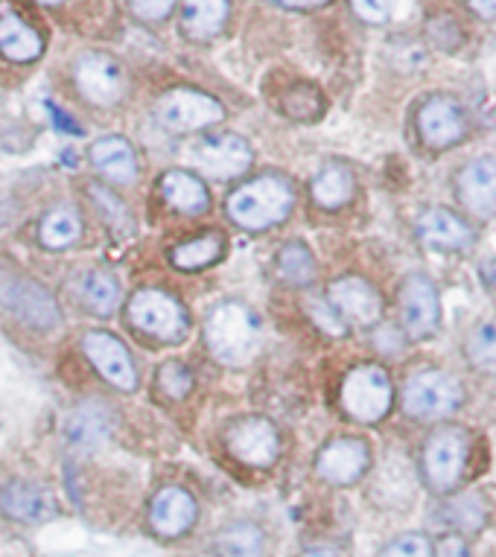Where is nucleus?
<instances>
[{"mask_svg": "<svg viewBox=\"0 0 496 557\" xmlns=\"http://www.w3.org/2000/svg\"><path fill=\"white\" fill-rule=\"evenodd\" d=\"M473 438L459 423H438L426 435L421 449L423 484L435 496H450L459 491L461 479L468 473Z\"/></svg>", "mask_w": 496, "mask_h": 557, "instance_id": "nucleus-1", "label": "nucleus"}, {"mask_svg": "<svg viewBox=\"0 0 496 557\" xmlns=\"http://www.w3.org/2000/svg\"><path fill=\"white\" fill-rule=\"evenodd\" d=\"M295 190L281 175H260L255 182L243 184L225 201L231 222L246 231H266L293 213Z\"/></svg>", "mask_w": 496, "mask_h": 557, "instance_id": "nucleus-2", "label": "nucleus"}, {"mask_svg": "<svg viewBox=\"0 0 496 557\" xmlns=\"http://www.w3.org/2000/svg\"><path fill=\"white\" fill-rule=\"evenodd\" d=\"M204 338L222 366H248L260 350V321L246 304L225 301L204 321Z\"/></svg>", "mask_w": 496, "mask_h": 557, "instance_id": "nucleus-3", "label": "nucleus"}, {"mask_svg": "<svg viewBox=\"0 0 496 557\" xmlns=\"http://www.w3.org/2000/svg\"><path fill=\"white\" fill-rule=\"evenodd\" d=\"M400 406L421 423H447L464 406V385L442 368H421L404 383Z\"/></svg>", "mask_w": 496, "mask_h": 557, "instance_id": "nucleus-4", "label": "nucleus"}, {"mask_svg": "<svg viewBox=\"0 0 496 557\" xmlns=\"http://www.w3.org/2000/svg\"><path fill=\"white\" fill-rule=\"evenodd\" d=\"M339 400L350 421L380 423L392 411L395 385H392L386 368L377 362H365V366L350 368L342 383Z\"/></svg>", "mask_w": 496, "mask_h": 557, "instance_id": "nucleus-5", "label": "nucleus"}, {"mask_svg": "<svg viewBox=\"0 0 496 557\" xmlns=\"http://www.w3.org/2000/svg\"><path fill=\"white\" fill-rule=\"evenodd\" d=\"M414 126L421 144L432 152H447L470 137V114L452 94H432L418 106Z\"/></svg>", "mask_w": 496, "mask_h": 557, "instance_id": "nucleus-6", "label": "nucleus"}, {"mask_svg": "<svg viewBox=\"0 0 496 557\" xmlns=\"http://www.w3.org/2000/svg\"><path fill=\"white\" fill-rule=\"evenodd\" d=\"M397 307H400V330L412 342H426L442 327V295L426 274H406L397 293Z\"/></svg>", "mask_w": 496, "mask_h": 557, "instance_id": "nucleus-7", "label": "nucleus"}, {"mask_svg": "<svg viewBox=\"0 0 496 557\" xmlns=\"http://www.w3.org/2000/svg\"><path fill=\"white\" fill-rule=\"evenodd\" d=\"M129 321L140 333L158 338V342H182L190 330V315L173 295L161 289H140L132 295Z\"/></svg>", "mask_w": 496, "mask_h": 557, "instance_id": "nucleus-8", "label": "nucleus"}, {"mask_svg": "<svg viewBox=\"0 0 496 557\" xmlns=\"http://www.w3.org/2000/svg\"><path fill=\"white\" fill-rule=\"evenodd\" d=\"M156 114L161 126H166L170 132H199V128L216 126L225 117V109L220 100H213L202 91L173 88L158 100Z\"/></svg>", "mask_w": 496, "mask_h": 557, "instance_id": "nucleus-9", "label": "nucleus"}, {"mask_svg": "<svg viewBox=\"0 0 496 557\" xmlns=\"http://www.w3.org/2000/svg\"><path fill=\"white\" fill-rule=\"evenodd\" d=\"M327 301L345 324L354 327H374L383 319V295L377 286L359 277V274H345L339 281H333L327 289Z\"/></svg>", "mask_w": 496, "mask_h": 557, "instance_id": "nucleus-10", "label": "nucleus"}, {"mask_svg": "<svg viewBox=\"0 0 496 557\" xmlns=\"http://www.w3.org/2000/svg\"><path fill=\"white\" fill-rule=\"evenodd\" d=\"M190 161L208 178H237L251 166V147L239 135H211L190 147Z\"/></svg>", "mask_w": 496, "mask_h": 557, "instance_id": "nucleus-11", "label": "nucleus"}, {"mask_svg": "<svg viewBox=\"0 0 496 557\" xmlns=\"http://www.w3.org/2000/svg\"><path fill=\"white\" fill-rule=\"evenodd\" d=\"M452 190L468 213L479 220L496 216V158L482 156L468 161L452 178Z\"/></svg>", "mask_w": 496, "mask_h": 557, "instance_id": "nucleus-12", "label": "nucleus"}, {"mask_svg": "<svg viewBox=\"0 0 496 557\" xmlns=\"http://www.w3.org/2000/svg\"><path fill=\"white\" fill-rule=\"evenodd\" d=\"M85 357L91 359V366L109 380L120 392H135L138 385V371L132 362L129 350L117 336H111L106 330H88L83 336Z\"/></svg>", "mask_w": 496, "mask_h": 557, "instance_id": "nucleus-13", "label": "nucleus"}, {"mask_svg": "<svg viewBox=\"0 0 496 557\" xmlns=\"http://www.w3.org/2000/svg\"><path fill=\"white\" fill-rule=\"evenodd\" d=\"M74 83L94 106H114L123 97V67L109 53H83L74 62Z\"/></svg>", "mask_w": 496, "mask_h": 557, "instance_id": "nucleus-14", "label": "nucleus"}, {"mask_svg": "<svg viewBox=\"0 0 496 557\" xmlns=\"http://www.w3.org/2000/svg\"><path fill=\"white\" fill-rule=\"evenodd\" d=\"M231 456L248 467H272L281 456V435L266 418H243L228 430Z\"/></svg>", "mask_w": 496, "mask_h": 557, "instance_id": "nucleus-15", "label": "nucleus"}, {"mask_svg": "<svg viewBox=\"0 0 496 557\" xmlns=\"http://www.w3.org/2000/svg\"><path fill=\"white\" fill-rule=\"evenodd\" d=\"M368 465H371V449L362 438H336L331 444H324L319 458H315V473L327 484L345 487V484L359 482L365 475Z\"/></svg>", "mask_w": 496, "mask_h": 557, "instance_id": "nucleus-16", "label": "nucleus"}, {"mask_svg": "<svg viewBox=\"0 0 496 557\" xmlns=\"http://www.w3.org/2000/svg\"><path fill=\"white\" fill-rule=\"evenodd\" d=\"M418 239L435 251H468L476 243V231L461 213L450 208H430L418 216Z\"/></svg>", "mask_w": 496, "mask_h": 557, "instance_id": "nucleus-17", "label": "nucleus"}, {"mask_svg": "<svg viewBox=\"0 0 496 557\" xmlns=\"http://www.w3.org/2000/svg\"><path fill=\"white\" fill-rule=\"evenodd\" d=\"M0 298L21 321H27L33 327H55L59 319H62L53 295L47 293L45 286H38L36 281H27V277H18V281L3 286Z\"/></svg>", "mask_w": 496, "mask_h": 557, "instance_id": "nucleus-18", "label": "nucleus"}, {"mask_svg": "<svg viewBox=\"0 0 496 557\" xmlns=\"http://www.w3.org/2000/svg\"><path fill=\"white\" fill-rule=\"evenodd\" d=\"M199 517V505L182 487H164L149 505V525L161 537H182L184 531L194 529Z\"/></svg>", "mask_w": 496, "mask_h": 557, "instance_id": "nucleus-19", "label": "nucleus"}, {"mask_svg": "<svg viewBox=\"0 0 496 557\" xmlns=\"http://www.w3.org/2000/svg\"><path fill=\"white\" fill-rule=\"evenodd\" d=\"M111 432V411L106 409V403L88 400L79 403L71 418L65 423V441L67 447L76 453H94L109 441Z\"/></svg>", "mask_w": 496, "mask_h": 557, "instance_id": "nucleus-20", "label": "nucleus"}, {"mask_svg": "<svg viewBox=\"0 0 496 557\" xmlns=\"http://www.w3.org/2000/svg\"><path fill=\"white\" fill-rule=\"evenodd\" d=\"M0 511L18 522H45L55 513V503L41 484L10 482L0 487Z\"/></svg>", "mask_w": 496, "mask_h": 557, "instance_id": "nucleus-21", "label": "nucleus"}, {"mask_svg": "<svg viewBox=\"0 0 496 557\" xmlns=\"http://www.w3.org/2000/svg\"><path fill=\"white\" fill-rule=\"evenodd\" d=\"M45 53V38L38 36L36 27H29L15 10H0V55L10 62H36Z\"/></svg>", "mask_w": 496, "mask_h": 557, "instance_id": "nucleus-22", "label": "nucleus"}, {"mask_svg": "<svg viewBox=\"0 0 496 557\" xmlns=\"http://www.w3.org/2000/svg\"><path fill=\"white\" fill-rule=\"evenodd\" d=\"M91 164L97 173L111 178L114 184H132L138 178V158L126 137L109 135L91 147Z\"/></svg>", "mask_w": 496, "mask_h": 557, "instance_id": "nucleus-23", "label": "nucleus"}, {"mask_svg": "<svg viewBox=\"0 0 496 557\" xmlns=\"http://www.w3.org/2000/svg\"><path fill=\"white\" fill-rule=\"evenodd\" d=\"M310 193L319 208L324 211H339L345 205H350L354 193H357V175L348 164L342 161H331L324 164L319 173H315L313 184H310Z\"/></svg>", "mask_w": 496, "mask_h": 557, "instance_id": "nucleus-24", "label": "nucleus"}, {"mask_svg": "<svg viewBox=\"0 0 496 557\" xmlns=\"http://www.w3.org/2000/svg\"><path fill=\"white\" fill-rule=\"evenodd\" d=\"M228 21V0H184L182 33L194 41H211Z\"/></svg>", "mask_w": 496, "mask_h": 557, "instance_id": "nucleus-25", "label": "nucleus"}, {"mask_svg": "<svg viewBox=\"0 0 496 557\" xmlns=\"http://www.w3.org/2000/svg\"><path fill=\"white\" fill-rule=\"evenodd\" d=\"M442 520L447 522L450 534H461V537H470V534H479V531L487 525V517H491V505L482 494L476 491H468V494H459L447 499V505L442 508Z\"/></svg>", "mask_w": 496, "mask_h": 557, "instance_id": "nucleus-26", "label": "nucleus"}, {"mask_svg": "<svg viewBox=\"0 0 496 557\" xmlns=\"http://www.w3.org/2000/svg\"><path fill=\"white\" fill-rule=\"evenodd\" d=\"M161 193H164V199L170 201L178 213L199 216V213H204L211 208L208 187H204L196 175L184 173V170H170V173L161 178Z\"/></svg>", "mask_w": 496, "mask_h": 557, "instance_id": "nucleus-27", "label": "nucleus"}, {"mask_svg": "<svg viewBox=\"0 0 496 557\" xmlns=\"http://www.w3.org/2000/svg\"><path fill=\"white\" fill-rule=\"evenodd\" d=\"M263 546H266L263 529H260L258 522L248 520L228 522L220 531V537H216L220 557H263Z\"/></svg>", "mask_w": 496, "mask_h": 557, "instance_id": "nucleus-28", "label": "nucleus"}, {"mask_svg": "<svg viewBox=\"0 0 496 557\" xmlns=\"http://www.w3.org/2000/svg\"><path fill=\"white\" fill-rule=\"evenodd\" d=\"M76 293L83 298V304L97 315H111L120 307V286L109 272H85L79 277Z\"/></svg>", "mask_w": 496, "mask_h": 557, "instance_id": "nucleus-29", "label": "nucleus"}, {"mask_svg": "<svg viewBox=\"0 0 496 557\" xmlns=\"http://www.w3.org/2000/svg\"><path fill=\"white\" fill-rule=\"evenodd\" d=\"M277 274L284 277L289 286H310L319 274V265H315V257L303 243H286L281 251H277Z\"/></svg>", "mask_w": 496, "mask_h": 557, "instance_id": "nucleus-30", "label": "nucleus"}, {"mask_svg": "<svg viewBox=\"0 0 496 557\" xmlns=\"http://www.w3.org/2000/svg\"><path fill=\"white\" fill-rule=\"evenodd\" d=\"M464 357L476 371L496 374V315L482 319L464 336Z\"/></svg>", "mask_w": 496, "mask_h": 557, "instance_id": "nucleus-31", "label": "nucleus"}, {"mask_svg": "<svg viewBox=\"0 0 496 557\" xmlns=\"http://www.w3.org/2000/svg\"><path fill=\"white\" fill-rule=\"evenodd\" d=\"M83 234V222L74 208H55L41 220L38 237L45 248H67L74 246L76 239Z\"/></svg>", "mask_w": 496, "mask_h": 557, "instance_id": "nucleus-32", "label": "nucleus"}, {"mask_svg": "<svg viewBox=\"0 0 496 557\" xmlns=\"http://www.w3.org/2000/svg\"><path fill=\"white\" fill-rule=\"evenodd\" d=\"M222 257V237L220 234H204V237L187 239L182 246L173 248V265L182 272H196L204 265L216 263Z\"/></svg>", "mask_w": 496, "mask_h": 557, "instance_id": "nucleus-33", "label": "nucleus"}, {"mask_svg": "<svg viewBox=\"0 0 496 557\" xmlns=\"http://www.w3.org/2000/svg\"><path fill=\"white\" fill-rule=\"evenodd\" d=\"M284 111L295 120H315L322 117L324 97L315 85H295L284 97Z\"/></svg>", "mask_w": 496, "mask_h": 557, "instance_id": "nucleus-34", "label": "nucleus"}, {"mask_svg": "<svg viewBox=\"0 0 496 557\" xmlns=\"http://www.w3.org/2000/svg\"><path fill=\"white\" fill-rule=\"evenodd\" d=\"M158 392L170 397V400H184L187 394L194 392V374L184 362H164L158 368Z\"/></svg>", "mask_w": 496, "mask_h": 557, "instance_id": "nucleus-35", "label": "nucleus"}, {"mask_svg": "<svg viewBox=\"0 0 496 557\" xmlns=\"http://www.w3.org/2000/svg\"><path fill=\"white\" fill-rule=\"evenodd\" d=\"M383 557H435V543L426 534L409 531L383 548Z\"/></svg>", "mask_w": 496, "mask_h": 557, "instance_id": "nucleus-36", "label": "nucleus"}, {"mask_svg": "<svg viewBox=\"0 0 496 557\" xmlns=\"http://www.w3.org/2000/svg\"><path fill=\"white\" fill-rule=\"evenodd\" d=\"M307 312H310V319H313L324 333H331V336H345V333H348V324L339 319V312L333 310L327 298H313V301L307 304Z\"/></svg>", "mask_w": 496, "mask_h": 557, "instance_id": "nucleus-37", "label": "nucleus"}, {"mask_svg": "<svg viewBox=\"0 0 496 557\" xmlns=\"http://www.w3.org/2000/svg\"><path fill=\"white\" fill-rule=\"evenodd\" d=\"M350 7L365 24H386L397 10V0H350Z\"/></svg>", "mask_w": 496, "mask_h": 557, "instance_id": "nucleus-38", "label": "nucleus"}, {"mask_svg": "<svg viewBox=\"0 0 496 557\" xmlns=\"http://www.w3.org/2000/svg\"><path fill=\"white\" fill-rule=\"evenodd\" d=\"M175 0H132V12L138 15L140 21H149V24H158L164 21L170 12H173Z\"/></svg>", "mask_w": 496, "mask_h": 557, "instance_id": "nucleus-39", "label": "nucleus"}, {"mask_svg": "<svg viewBox=\"0 0 496 557\" xmlns=\"http://www.w3.org/2000/svg\"><path fill=\"white\" fill-rule=\"evenodd\" d=\"M435 557H473L470 555L468 540L461 537V534H444L438 540V546H435Z\"/></svg>", "mask_w": 496, "mask_h": 557, "instance_id": "nucleus-40", "label": "nucleus"}, {"mask_svg": "<svg viewBox=\"0 0 496 557\" xmlns=\"http://www.w3.org/2000/svg\"><path fill=\"white\" fill-rule=\"evenodd\" d=\"M91 196H94V199H97V201H100V205H106L102 211L109 213L111 220H114V225H120V220L129 222V216H126V211H123V201L114 199V196H111L109 190H97V187H94Z\"/></svg>", "mask_w": 496, "mask_h": 557, "instance_id": "nucleus-41", "label": "nucleus"}, {"mask_svg": "<svg viewBox=\"0 0 496 557\" xmlns=\"http://www.w3.org/2000/svg\"><path fill=\"white\" fill-rule=\"evenodd\" d=\"M269 3H277V7H286V10H319V7H327L331 0H269Z\"/></svg>", "mask_w": 496, "mask_h": 557, "instance_id": "nucleus-42", "label": "nucleus"}, {"mask_svg": "<svg viewBox=\"0 0 496 557\" xmlns=\"http://www.w3.org/2000/svg\"><path fill=\"white\" fill-rule=\"evenodd\" d=\"M468 7L476 12L479 18L496 21V0H468Z\"/></svg>", "mask_w": 496, "mask_h": 557, "instance_id": "nucleus-43", "label": "nucleus"}, {"mask_svg": "<svg viewBox=\"0 0 496 557\" xmlns=\"http://www.w3.org/2000/svg\"><path fill=\"white\" fill-rule=\"evenodd\" d=\"M47 109H50V117H53V123L59 128H65V132H76V135H79V126H76L74 120L67 117L65 111L59 109V106H47Z\"/></svg>", "mask_w": 496, "mask_h": 557, "instance_id": "nucleus-44", "label": "nucleus"}, {"mask_svg": "<svg viewBox=\"0 0 496 557\" xmlns=\"http://www.w3.org/2000/svg\"><path fill=\"white\" fill-rule=\"evenodd\" d=\"M303 557H339V555H336V548L331 546H313L303 552Z\"/></svg>", "mask_w": 496, "mask_h": 557, "instance_id": "nucleus-45", "label": "nucleus"}, {"mask_svg": "<svg viewBox=\"0 0 496 557\" xmlns=\"http://www.w3.org/2000/svg\"><path fill=\"white\" fill-rule=\"evenodd\" d=\"M38 3H50V7H55V3H62V0H38Z\"/></svg>", "mask_w": 496, "mask_h": 557, "instance_id": "nucleus-46", "label": "nucleus"}]
</instances>
